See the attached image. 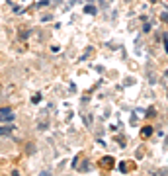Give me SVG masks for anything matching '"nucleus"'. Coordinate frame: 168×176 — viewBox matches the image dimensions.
<instances>
[{
	"mask_svg": "<svg viewBox=\"0 0 168 176\" xmlns=\"http://www.w3.org/2000/svg\"><path fill=\"white\" fill-rule=\"evenodd\" d=\"M152 133V127H143V137H149Z\"/></svg>",
	"mask_w": 168,
	"mask_h": 176,
	"instance_id": "20e7f679",
	"label": "nucleus"
},
{
	"mask_svg": "<svg viewBox=\"0 0 168 176\" xmlns=\"http://www.w3.org/2000/svg\"><path fill=\"white\" fill-rule=\"evenodd\" d=\"M102 164H104V166H113V159L104 157V159H102Z\"/></svg>",
	"mask_w": 168,
	"mask_h": 176,
	"instance_id": "7ed1b4c3",
	"label": "nucleus"
},
{
	"mask_svg": "<svg viewBox=\"0 0 168 176\" xmlns=\"http://www.w3.org/2000/svg\"><path fill=\"white\" fill-rule=\"evenodd\" d=\"M12 131H14V127H10V125H2V127H0V137H2V135H10Z\"/></svg>",
	"mask_w": 168,
	"mask_h": 176,
	"instance_id": "f03ea898",
	"label": "nucleus"
},
{
	"mask_svg": "<svg viewBox=\"0 0 168 176\" xmlns=\"http://www.w3.org/2000/svg\"><path fill=\"white\" fill-rule=\"evenodd\" d=\"M164 47H166V53H168V39H164Z\"/></svg>",
	"mask_w": 168,
	"mask_h": 176,
	"instance_id": "0eeeda50",
	"label": "nucleus"
},
{
	"mask_svg": "<svg viewBox=\"0 0 168 176\" xmlns=\"http://www.w3.org/2000/svg\"><path fill=\"white\" fill-rule=\"evenodd\" d=\"M168 174V170H166V168H160V170L156 172V176H166Z\"/></svg>",
	"mask_w": 168,
	"mask_h": 176,
	"instance_id": "39448f33",
	"label": "nucleus"
},
{
	"mask_svg": "<svg viewBox=\"0 0 168 176\" xmlns=\"http://www.w3.org/2000/svg\"><path fill=\"white\" fill-rule=\"evenodd\" d=\"M0 121H14V114L10 108H2L0 110Z\"/></svg>",
	"mask_w": 168,
	"mask_h": 176,
	"instance_id": "f257e3e1",
	"label": "nucleus"
},
{
	"mask_svg": "<svg viewBox=\"0 0 168 176\" xmlns=\"http://www.w3.org/2000/svg\"><path fill=\"white\" fill-rule=\"evenodd\" d=\"M39 176H51V172H49V170H43V172H41Z\"/></svg>",
	"mask_w": 168,
	"mask_h": 176,
	"instance_id": "423d86ee",
	"label": "nucleus"
}]
</instances>
